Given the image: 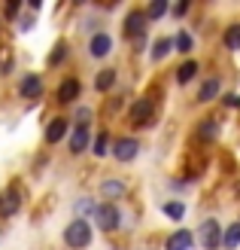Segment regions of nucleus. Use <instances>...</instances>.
<instances>
[{
    "label": "nucleus",
    "mask_w": 240,
    "mask_h": 250,
    "mask_svg": "<svg viewBox=\"0 0 240 250\" xmlns=\"http://www.w3.org/2000/svg\"><path fill=\"white\" fill-rule=\"evenodd\" d=\"M64 244H67V247H76V250L88 247V244H92V226H88L82 217H76V220H73L70 226L64 229Z\"/></svg>",
    "instance_id": "obj_1"
},
{
    "label": "nucleus",
    "mask_w": 240,
    "mask_h": 250,
    "mask_svg": "<svg viewBox=\"0 0 240 250\" xmlns=\"http://www.w3.org/2000/svg\"><path fill=\"white\" fill-rule=\"evenodd\" d=\"M222 226H219V220H204L198 226V244L204 247V250H216L222 247Z\"/></svg>",
    "instance_id": "obj_2"
},
{
    "label": "nucleus",
    "mask_w": 240,
    "mask_h": 250,
    "mask_svg": "<svg viewBox=\"0 0 240 250\" xmlns=\"http://www.w3.org/2000/svg\"><path fill=\"white\" fill-rule=\"evenodd\" d=\"M119 220H122V214H119V208L112 202H104V205L94 208V223H97L100 232H112L119 226Z\"/></svg>",
    "instance_id": "obj_3"
},
{
    "label": "nucleus",
    "mask_w": 240,
    "mask_h": 250,
    "mask_svg": "<svg viewBox=\"0 0 240 250\" xmlns=\"http://www.w3.org/2000/svg\"><path fill=\"white\" fill-rule=\"evenodd\" d=\"M128 119H131V125H149V119H152V101L149 98H137V101L131 104V110H128Z\"/></svg>",
    "instance_id": "obj_4"
},
{
    "label": "nucleus",
    "mask_w": 240,
    "mask_h": 250,
    "mask_svg": "<svg viewBox=\"0 0 240 250\" xmlns=\"http://www.w3.org/2000/svg\"><path fill=\"white\" fill-rule=\"evenodd\" d=\"M146 12L143 9H131L128 16H125V34L128 37H140L143 34V28H146Z\"/></svg>",
    "instance_id": "obj_5"
},
{
    "label": "nucleus",
    "mask_w": 240,
    "mask_h": 250,
    "mask_svg": "<svg viewBox=\"0 0 240 250\" xmlns=\"http://www.w3.org/2000/svg\"><path fill=\"white\" fill-rule=\"evenodd\" d=\"M137 149H140V144H137L134 137H122V141H116V146H112V156L119 162H131L137 156Z\"/></svg>",
    "instance_id": "obj_6"
},
{
    "label": "nucleus",
    "mask_w": 240,
    "mask_h": 250,
    "mask_svg": "<svg viewBox=\"0 0 240 250\" xmlns=\"http://www.w3.org/2000/svg\"><path fill=\"white\" fill-rule=\"evenodd\" d=\"M79 92H82V85H79V80H64V83H61L58 85V101L61 104H70V101H76V98H79Z\"/></svg>",
    "instance_id": "obj_7"
},
{
    "label": "nucleus",
    "mask_w": 240,
    "mask_h": 250,
    "mask_svg": "<svg viewBox=\"0 0 240 250\" xmlns=\"http://www.w3.org/2000/svg\"><path fill=\"white\" fill-rule=\"evenodd\" d=\"M18 208H21V195L16 189H9L0 195V217H12V214H18Z\"/></svg>",
    "instance_id": "obj_8"
},
{
    "label": "nucleus",
    "mask_w": 240,
    "mask_h": 250,
    "mask_svg": "<svg viewBox=\"0 0 240 250\" xmlns=\"http://www.w3.org/2000/svg\"><path fill=\"white\" fill-rule=\"evenodd\" d=\"M18 92H21V98H40L43 95V80L37 77V73H28V77L21 80Z\"/></svg>",
    "instance_id": "obj_9"
},
{
    "label": "nucleus",
    "mask_w": 240,
    "mask_h": 250,
    "mask_svg": "<svg viewBox=\"0 0 240 250\" xmlns=\"http://www.w3.org/2000/svg\"><path fill=\"white\" fill-rule=\"evenodd\" d=\"M88 144H92V137H88V125H76L70 134V153H82V149H88Z\"/></svg>",
    "instance_id": "obj_10"
},
{
    "label": "nucleus",
    "mask_w": 240,
    "mask_h": 250,
    "mask_svg": "<svg viewBox=\"0 0 240 250\" xmlns=\"http://www.w3.org/2000/svg\"><path fill=\"white\" fill-rule=\"evenodd\" d=\"M192 241H195V235L188 229H180L167 238V250H192Z\"/></svg>",
    "instance_id": "obj_11"
},
{
    "label": "nucleus",
    "mask_w": 240,
    "mask_h": 250,
    "mask_svg": "<svg viewBox=\"0 0 240 250\" xmlns=\"http://www.w3.org/2000/svg\"><path fill=\"white\" fill-rule=\"evenodd\" d=\"M110 49H112L110 34H94V37H92V46H88V52H92L94 58H104V55H110Z\"/></svg>",
    "instance_id": "obj_12"
},
{
    "label": "nucleus",
    "mask_w": 240,
    "mask_h": 250,
    "mask_svg": "<svg viewBox=\"0 0 240 250\" xmlns=\"http://www.w3.org/2000/svg\"><path fill=\"white\" fill-rule=\"evenodd\" d=\"M67 134V119H52L46 125V144H58Z\"/></svg>",
    "instance_id": "obj_13"
},
{
    "label": "nucleus",
    "mask_w": 240,
    "mask_h": 250,
    "mask_svg": "<svg viewBox=\"0 0 240 250\" xmlns=\"http://www.w3.org/2000/svg\"><path fill=\"white\" fill-rule=\"evenodd\" d=\"M219 95V80H204L201 83V89H198V101H213V98Z\"/></svg>",
    "instance_id": "obj_14"
},
{
    "label": "nucleus",
    "mask_w": 240,
    "mask_h": 250,
    "mask_svg": "<svg viewBox=\"0 0 240 250\" xmlns=\"http://www.w3.org/2000/svg\"><path fill=\"white\" fill-rule=\"evenodd\" d=\"M100 195H107V198H122V195H125V183H122V180H104V183H100Z\"/></svg>",
    "instance_id": "obj_15"
},
{
    "label": "nucleus",
    "mask_w": 240,
    "mask_h": 250,
    "mask_svg": "<svg viewBox=\"0 0 240 250\" xmlns=\"http://www.w3.org/2000/svg\"><path fill=\"white\" fill-rule=\"evenodd\" d=\"M195 73H198V61H185V64H180V70H176V83H180V85L192 83Z\"/></svg>",
    "instance_id": "obj_16"
},
{
    "label": "nucleus",
    "mask_w": 240,
    "mask_h": 250,
    "mask_svg": "<svg viewBox=\"0 0 240 250\" xmlns=\"http://www.w3.org/2000/svg\"><path fill=\"white\" fill-rule=\"evenodd\" d=\"M222 247H228V250L240 247V223H231V226L225 229V235H222Z\"/></svg>",
    "instance_id": "obj_17"
},
{
    "label": "nucleus",
    "mask_w": 240,
    "mask_h": 250,
    "mask_svg": "<svg viewBox=\"0 0 240 250\" xmlns=\"http://www.w3.org/2000/svg\"><path fill=\"white\" fill-rule=\"evenodd\" d=\"M112 85H116V70H100L97 80H94V89L107 92V89H112Z\"/></svg>",
    "instance_id": "obj_18"
},
{
    "label": "nucleus",
    "mask_w": 240,
    "mask_h": 250,
    "mask_svg": "<svg viewBox=\"0 0 240 250\" xmlns=\"http://www.w3.org/2000/svg\"><path fill=\"white\" fill-rule=\"evenodd\" d=\"M173 46H176V43L170 40V37H161V40L155 43V49H152V58H155V61H161V58H167Z\"/></svg>",
    "instance_id": "obj_19"
},
{
    "label": "nucleus",
    "mask_w": 240,
    "mask_h": 250,
    "mask_svg": "<svg viewBox=\"0 0 240 250\" xmlns=\"http://www.w3.org/2000/svg\"><path fill=\"white\" fill-rule=\"evenodd\" d=\"M216 131H219L216 119H204V122L198 125V137H204V141H210V137H216Z\"/></svg>",
    "instance_id": "obj_20"
},
{
    "label": "nucleus",
    "mask_w": 240,
    "mask_h": 250,
    "mask_svg": "<svg viewBox=\"0 0 240 250\" xmlns=\"http://www.w3.org/2000/svg\"><path fill=\"white\" fill-rule=\"evenodd\" d=\"M164 214L170 220H183L185 217V205L183 202H164Z\"/></svg>",
    "instance_id": "obj_21"
},
{
    "label": "nucleus",
    "mask_w": 240,
    "mask_h": 250,
    "mask_svg": "<svg viewBox=\"0 0 240 250\" xmlns=\"http://www.w3.org/2000/svg\"><path fill=\"white\" fill-rule=\"evenodd\" d=\"M107 144H110V137L100 131V134L94 137V144H92V153H94V156H107V153H110V146H107Z\"/></svg>",
    "instance_id": "obj_22"
},
{
    "label": "nucleus",
    "mask_w": 240,
    "mask_h": 250,
    "mask_svg": "<svg viewBox=\"0 0 240 250\" xmlns=\"http://www.w3.org/2000/svg\"><path fill=\"white\" fill-rule=\"evenodd\" d=\"M225 46H228V49H240V24H231V28L225 31Z\"/></svg>",
    "instance_id": "obj_23"
},
{
    "label": "nucleus",
    "mask_w": 240,
    "mask_h": 250,
    "mask_svg": "<svg viewBox=\"0 0 240 250\" xmlns=\"http://www.w3.org/2000/svg\"><path fill=\"white\" fill-rule=\"evenodd\" d=\"M192 34H188V31H180V34H176V52H192Z\"/></svg>",
    "instance_id": "obj_24"
},
{
    "label": "nucleus",
    "mask_w": 240,
    "mask_h": 250,
    "mask_svg": "<svg viewBox=\"0 0 240 250\" xmlns=\"http://www.w3.org/2000/svg\"><path fill=\"white\" fill-rule=\"evenodd\" d=\"M164 12H167V3H164V0H155V3H149V9H146V19H161Z\"/></svg>",
    "instance_id": "obj_25"
},
{
    "label": "nucleus",
    "mask_w": 240,
    "mask_h": 250,
    "mask_svg": "<svg viewBox=\"0 0 240 250\" xmlns=\"http://www.w3.org/2000/svg\"><path fill=\"white\" fill-rule=\"evenodd\" d=\"M64 55H67V46L58 43V46H55V55H49V64H61V61H64Z\"/></svg>",
    "instance_id": "obj_26"
},
{
    "label": "nucleus",
    "mask_w": 240,
    "mask_h": 250,
    "mask_svg": "<svg viewBox=\"0 0 240 250\" xmlns=\"http://www.w3.org/2000/svg\"><path fill=\"white\" fill-rule=\"evenodd\" d=\"M222 104H225V107H231V110H237V107H240V95H234V92H231V95H225V98H222Z\"/></svg>",
    "instance_id": "obj_27"
},
{
    "label": "nucleus",
    "mask_w": 240,
    "mask_h": 250,
    "mask_svg": "<svg viewBox=\"0 0 240 250\" xmlns=\"http://www.w3.org/2000/svg\"><path fill=\"white\" fill-rule=\"evenodd\" d=\"M185 12H188V3H176L173 6V16H185Z\"/></svg>",
    "instance_id": "obj_28"
}]
</instances>
